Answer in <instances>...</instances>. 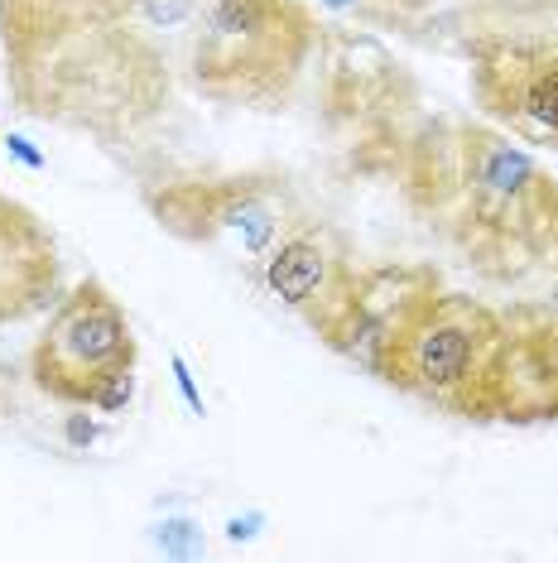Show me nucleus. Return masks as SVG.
I'll use <instances>...</instances> for the list:
<instances>
[{"mask_svg":"<svg viewBox=\"0 0 558 563\" xmlns=\"http://www.w3.org/2000/svg\"><path fill=\"white\" fill-rule=\"evenodd\" d=\"M400 194L491 285L558 271V178L491 121L434 117L404 140Z\"/></svg>","mask_w":558,"mask_h":563,"instance_id":"obj_1","label":"nucleus"},{"mask_svg":"<svg viewBox=\"0 0 558 563\" xmlns=\"http://www.w3.org/2000/svg\"><path fill=\"white\" fill-rule=\"evenodd\" d=\"M496 371L501 309L438 285L390 328L371 376L453 419L491 424L496 419Z\"/></svg>","mask_w":558,"mask_h":563,"instance_id":"obj_2","label":"nucleus"},{"mask_svg":"<svg viewBox=\"0 0 558 563\" xmlns=\"http://www.w3.org/2000/svg\"><path fill=\"white\" fill-rule=\"evenodd\" d=\"M188 30L193 87L236 111H284L323 40L303 0H198Z\"/></svg>","mask_w":558,"mask_h":563,"instance_id":"obj_3","label":"nucleus"},{"mask_svg":"<svg viewBox=\"0 0 558 563\" xmlns=\"http://www.w3.org/2000/svg\"><path fill=\"white\" fill-rule=\"evenodd\" d=\"M10 63V92L30 117L72 125V131L116 135L125 125L145 121L169 97V73H159V54L131 34V20L111 30L82 34V40L34 58Z\"/></svg>","mask_w":558,"mask_h":563,"instance_id":"obj_4","label":"nucleus"},{"mask_svg":"<svg viewBox=\"0 0 558 563\" xmlns=\"http://www.w3.org/2000/svg\"><path fill=\"white\" fill-rule=\"evenodd\" d=\"M140 198L174 241L226 251L250 271H260L279 236L303 217L294 184L275 169L164 178V184H145Z\"/></svg>","mask_w":558,"mask_h":563,"instance_id":"obj_5","label":"nucleus"},{"mask_svg":"<svg viewBox=\"0 0 558 563\" xmlns=\"http://www.w3.org/2000/svg\"><path fill=\"white\" fill-rule=\"evenodd\" d=\"M140 342L125 318V303L101 279L87 275L54 303L44 332L30 347V386L48 400L78 409L97 405V395L121 376L135 371Z\"/></svg>","mask_w":558,"mask_h":563,"instance_id":"obj_6","label":"nucleus"},{"mask_svg":"<svg viewBox=\"0 0 558 563\" xmlns=\"http://www.w3.org/2000/svg\"><path fill=\"white\" fill-rule=\"evenodd\" d=\"M472 101L491 125L558 155V34L496 30L467 44Z\"/></svg>","mask_w":558,"mask_h":563,"instance_id":"obj_7","label":"nucleus"},{"mask_svg":"<svg viewBox=\"0 0 558 563\" xmlns=\"http://www.w3.org/2000/svg\"><path fill=\"white\" fill-rule=\"evenodd\" d=\"M443 279L434 265H357L347 279V289L337 294V303L327 309L313 332L323 347H333L347 362H361L366 371L376 366L380 342L390 338V328L424 299L428 289H438Z\"/></svg>","mask_w":558,"mask_h":563,"instance_id":"obj_8","label":"nucleus"},{"mask_svg":"<svg viewBox=\"0 0 558 563\" xmlns=\"http://www.w3.org/2000/svg\"><path fill=\"white\" fill-rule=\"evenodd\" d=\"M501 424H558V309L515 299L501 309Z\"/></svg>","mask_w":558,"mask_h":563,"instance_id":"obj_9","label":"nucleus"},{"mask_svg":"<svg viewBox=\"0 0 558 563\" xmlns=\"http://www.w3.org/2000/svg\"><path fill=\"white\" fill-rule=\"evenodd\" d=\"M351 271H357V261L347 251V236L323 217H299L279 236V246L260 261L256 279L275 303H284L289 313H299L313 328L337 303V294L347 289Z\"/></svg>","mask_w":558,"mask_h":563,"instance_id":"obj_10","label":"nucleus"},{"mask_svg":"<svg viewBox=\"0 0 558 563\" xmlns=\"http://www.w3.org/2000/svg\"><path fill=\"white\" fill-rule=\"evenodd\" d=\"M63 261L58 241L20 198L0 194V328H15L24 318L58 303Z\"/></svg>","mask_w":558,"mask_h":563,"instance_id":"obj_11","label":"nucleus"},{"mask_svg":"<svg viewBox=\"0 0 558 563\" xmlns=\"http://www.w3.org/2000/svg\"><path fill=\"white\" fill-rule=\"evenodd\" d=\"M140 0H0V44L5 58H34L135 20Z\"/></svg>","mask_w":558,"mask_h":563,"instance_id":"obj_12","label":"nucleus"},{"mask_svg":"<svg viewBox=\"0 0 558 563\" xmlns=\"http://www.w3.org/2000/svg\"><path fill=\"white\" fill-rule=\"evenodd\" d=\"M342 20H357L366 30H404L424 15V0H319Z\"/></svg>","mask_w":558,"mask_h":563,"instance_id":"obj_13","label":"nucleus"},{"mask_svg":"<svg viewBox=\"0 0 558 563\" xmlns=\"http://www.w3.org/2000/svg\"><path fill=\"white\" fill-rule=\"evenodd\" d=\"M155 540H159V549L164 554H179V559H188V554H202V530L193 520H164L159 530H155Z\"/></svg>","mask_w":558,"mask_h":563,"instance_id":"obj_14","label":"nucleus"},{"mask_svg":"<svg viewBox=\"0 0 558 563\" xmlns=\"http://www.w3.org/2000/svg\"><path fill=\"white\" fill-rule=\"evenodd\" d=\"M131 395H135V371H121V376L97 395V405H92V409H97V415H121V409L131 405Z\"/></svg>","mask_w":558,"mask_h":563,"instance_id":"obj_15","label":"nucleus"},{"mask_svg":"<svg viewBox=\"0 0 558 563\" xmlns=\"http://www.w3.org/2000/svg\"><path fill=\"white\" fill-rule=\"evenodd\" d=\"M63 439H68L72 448H92L101 439V429H97V419L87 415V405H78V415H68V424H63Z\"/></svg>","mask_w":558,"mask_h":563,"instance_id":"obj_16","label":"nucleus"},{"mask_svg":"<svg viewBox=\"0 0 558 563\" xmlns=\"http://www.w3.org/2000/svg\"><path fill=\"white\" fill-rule=\"evenodd\" d=\"M174 376H179V390H183L188 409H193V415H208V405H202V395H198V386H193V371H188V362H183L179 352H174Z\"/></svg>","mask_w":558,"mask_h":563,"instance_id":"obj_17","label":"nucleus"},{"mask_svg":"<svg viewBox=\"0 0 558 563\" xmlns=\"http://www.w3.org/2000/svg\"><path fill=\"white\" fill-rule=\"evenodd\" d=\"M5 155H15V159L24 164V169H44V164H48V159H44L40 150H34L24 135H5Z\"/></svg>","mask_w":558,"mask_h":563,"instance_id":"obj_18","label":"nucleus"},{"mask_svg":"<svg viewBox=\"0 0 558 563\" xmlns=\"http://www.w3.org/2000/svg\"><path fill=\"white\" fill-rule=\"evenodd\" d=\"M544 303H549V309H558V271L549 275V289H544Z\"/></svg>","mask_w":558,"mask_h":563,"instance_id":"obj_19","label":"nucleus"}]
</instances>
